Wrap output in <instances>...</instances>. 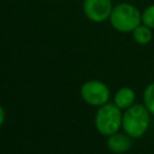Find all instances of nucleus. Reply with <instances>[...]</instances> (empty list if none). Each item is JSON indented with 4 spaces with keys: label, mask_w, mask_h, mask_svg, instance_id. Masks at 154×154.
Listing matches in <instances>:
<instances>
[{
    "label": "nucleus",
    "mask_w": 154,
    "mask_h": 154,
    "mask_svg": "<svg viewBox=\"0 0 154 154\" xmlns=\"http://www.w3.org/2000/svg\"><path fill=\"white\" fill-rule=\"evenodd\" d=\"M111 25L120 32H132L142 24V13L129 2H120L113 6L109 16Z\"/></svg>",
    "instance_id": "f257e3e1"
},
{
    "label": "nucleus",
    "mask_w": 154,
    "mask_h": 154,
    "mask_svg": "<svg viewBox=\"0 0 154 154\" xmlns=\"http://www.w3.org/2000/svg\"><path fill=\"white\" fill-rule=\"evenodd\" d=\"M135 101V93L130 88H122L114 96V102L119 108H129Z\"/></svg>",
    "instance_id": "0eeeda50"
},
{
    "label": "nucleus",
    "mask_w": 154,
    "mask_h": 154,
    "mask_svg": "<svg viewBox=\"0 0 154 154\" xmlns=\"http://www.w3.org/2000/svg\"><path fill=\"white\" fill-rule=\"evenodd\" d=\"M0 112H1V124H4V119H5V112H4V108H2V107L0 108Z\"/></svg>",
    "instance_id": "9b49d317"
},
{
    "label": "nucleus",
    "mask_w": 154,
    "mask_h": 154,
    "mask_svg": "<svg viewBox=\"0 0 154 154\" xmlns=\"http://www.w3.org/2000/svg\"><path fill=\"white\" fill-rule=\"evenodd\" d=\"M113 5L111 0H84L83 12L85 17L95 23H101L109 19Z\"/></svg>",
    "instance_id": "39448f33"
},
{
    "label": "nucleus",
    "mask_w": 154,
    "mask_h": 154,
    "mask_svg": "<svg viewBox=\"0 0 154 154\" xmlns=\"http://www.w3.org/2000/svg\"><path fill=\"white\" fill-rule=\"evenodd\" d=\"M142 24L149 26L150 29H154V4L149 5L142 12Z\"/></svg>",
    "instance_id": "9d476101"
},
{
    "label": "nucleus",
    "mask_w": 154,
    "mask_h": 154,
    "mask_svg": "<svg viewBox=\"0 0 154 154\" xmlns=\"http://www.w3.org/2000/svg\"><path fill=\"white\" fill-rule=\"evenodd\" d=\"M143 101H144V106L148 108V111L154 114V83L149 84L143 94Z\"/></svg>",
    "instance_id": "1a4fd4ad"
},
{
    "label": "nucleus",
    "mask_w": 154,
    "mask_h": 154,
    "mask_svg": "<svg viewBox=\"0 0 154 154\" xmlns=\"http://www.w3.org/2000/svg\"><path fill=\"white\" fill-rule=\"evenodd\" d=\"M132 36L134 40L138 43V45H147L152 41L153 34H152V29L144 24H140L134 31H132Z\"/></svg>",
    "instance_id": "6e6552de"
},
{
    "label": "nucleus",
    "mask_w": 154,
    "mask_h": 154,
    "mask_svg": "<svg viewBox=\"0 0 154 154\" xmlns=\"http://www.w3.org/2000/svg\"><path fill=\"white\" fill-rule=\"evenodd\" d=\"M123 124V117L119 107L113 103L102 105L95 117V126L102 135L111 136L116 134Z\"/></svg>",
    "instance_id": "7ed1b4c3"
},
{
    "label": "nucleus",
    "mask_w": 154,
    "mask_h": 154,
    "mask_svg": "<svg viewBox=\"0 0 154 154\" xmlns=\"http://www.w3.org/2000/svg\"><path fill=\"white\" fill-rule=\"evenodd\" d=\"M82 99L93 106L105 105L109 97V90L100 81H89L85 82L81 88Z\"/></svg>",
    "instance_id": "20e7f679"
},
{
    "label": "nucleus",
    "mask_w": 154,
    "mask_h": 154,
    "mask_svg": "<svg viewBox=\"0 0 154 154\" xmlns=\"http://www.w3.org/2000/svg\"><path fill=\"white\" fill-rule=\"evenodd\" d=\"M123 129L125 132L135 138L144 135L149 125V111L143 105H132L126 108L123 116Z\"/></svg>",
    "instance_id": "f03ea898"
},
{
    "label": "nucleus",
    "mask_w": 154,
    "mask_h": 154,
    "mask_svg": "<svg viewBox=\"0 0 154 154\" xmlns=\"http://www.w3.org/2000/svg\"><path fill=\"white\" fill-rule=\"evenodd\" d=\"M107 147L113 153H124L130 149L131 141L126 135L116 132L109 136V138L107 141Z\"/></svg>",
    "instance_id": "423d86ee"
}]
</instances>
